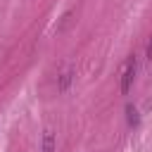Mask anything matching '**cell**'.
Here are the masks:
<instances>
[{
    "mask_svg": "<svg viewBox=\"0 0 152 152\" xmlns=\"http://www.w3.org/2000/svg\"><path fill=\"white\" fill-rule=\"evenodd\" d=\"M135 69H138V62L135 57H126V62L121 64V78H119V90L121 95H126L135 81Z\"/></svg>",
    "mask_w": 152,
    "mask_h": 152,
    "instance_id": "1",
    "label": "cell"
},
{
    "mask_svg": "<svg viewBox=\"0 0 152 152\" xmlns=\"http://www.w3.org/2000/svg\"><path fill=\"white\" fill-rule=\"evenodd\" d=\"M40 152H55V135H52V131H45V135H43V145H40Z\"/></svg>",
    "mask_w": 152,
    "mask_h": 152,
    "instance_id": "2",
    "label": "cell"
},
{
    "mask_svg": "<svg viewBox=\"0 0 152 152\" xmlns=\"http://www.w3.org/2000/svg\"><path fill=\"white\" fill-rule=\"evenodd\" d=\"M126 112H128V121H131V126H135V124H138V112H135V107H133V104H128V107H126Z\"/></svg>",
    "mask_w": 152,
    "mask_h": 152,
    "instance_id": "3",
    "label": "cell"
},
{
    "mask_svg": "<svg viewBox=\"0 0 152 152\" xmlns=\"http://www.w3.org/2000/svg\"><path fill=\"white\" fill-rule=\"evenodd\" d=\"M69 81H71V71H66V74L62 76V83H59V90H66V86H69Z\"/></svg>",
    "mask_w": 152,
    "mask_h": 152,
    "instance_id": "4",
    "label": "cell"
},
{
    "mask_svg": "<svg viewBox=\"0 0 152 152\" xmlns=\"http://www.w3.org/2000/svg\"><path fill=\"white\" fill-rule=\"evenodd\" d=\"M147 57L152 59V38H150V43H147Z\"/></svg>",
    "mask_w": 152,
    "mask_h": 152,
    "instance_id": "5",
    "label": "cell"
}]
</instances>
